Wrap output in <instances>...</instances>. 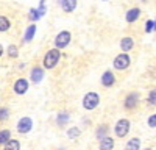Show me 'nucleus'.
<instances>
[{
	"label": "nucleus",
	"mask_w": 156,
	"mask_h": 150,
	"mask_svg": "<svg viewBox=\"0 0 156 150\" xmlns=\"http://www.w3.org/2000/svg\"><path fill=\"white\" fill-rule=\"evenodd\" d=\"M61 59V52L58 48H50L48 52L44 55V59H42V64H44V69H53Z\"/></svg>",
	"instance_id": "1"
},
{
	"label": "nucleus",
	"mask_w": 156,
	"mask_h": 150,
	"mask_svg": "<svg viewBox=\"0 0 156 150\" xmlns=\"http://www.w3.org/2000/svg\"><path fill=\"white\" fill-rule=\"evenodd\" d=\"M100 103V95L97 92H87L84 97H83V108L87 109V111H92L98 106Z\"/></svg>",
	"instance_id": "2"
},
{
	"label": "nucleus",
	"mask_w": 156,
	"mask_h": 150,
	"mask_svg": "<svg viewBox=\"0 0 156 150\" xmlns=\"http://www.w3.org/2000/svg\"><path fill=\"white\" fill-rule=\"evenodd\" d=\"M70 39H72V34L70 31H59L55 38V48H66L69 44H70Z\"/></svg>",
	"instance_id": "3"
},
{
	"label": "nucleus",
	"mask_w": 156,
	"mask_h": 150,
	"mask_svg": "<svg viewBox=\"0 0 156 150\" xmlns=\"http://www.w3.org/2000/svg\"><path fill=\"white\" fill-rule=\"evenodd\" d=\"M129 127H131V123H129L128 119H120L119 122L115 123V127H114V133L117 138H125L129 131Z\"/></svg>",
	"instance_id": "4"
},
{
	"label": "nucleus",
	"mask_w": 156,
	"mask_h": 150,
	"mask_svg": "<svg viewBox=\"0 0 156 150\" xmlns=\"http://www.w3.org/2000/svg\"><path fill=\"white\" fill-rule=\"evenodd\" d=\"M129 62H131V58H129L128 53H120V55H117L115 59H114V67L115 69H119V70H123L129 66Z\"/></svg>",
	"instance_id": "5"
},
{
	"label": "nucleus",
	"mask_w": 156,
	"mask_h": 150,
	"mask_svg": "<svg viewBox=\"0 0 156 150\" xmlns=\"http://www.w3.org/2000/svg\"><path fill=\"white\" fill-rule=\"evenodd\" d=\"M31 128H33V120L30 117H22L17 122V131L22 134H27L28 131H31Z\"/></svg>",
	"instance_id": "6"
},
{
	"label": "nucleus",
	"mask_w": 156,
	"mask_h": 150,
	"mask_svg": "<svg viewBox=\"0 0 156 150\" xmlns=\"http://www.w3.org/2000/svg\"><path fill=\"white\" fill-rule=\"evenodd\" d=\"M12 89H14L16 94L22 95L28 91V80H25V78H17L14 81V86H12Z\"/></svg>",
	"instance_id": "7"
},
{
	"label": "nucleus",
	"mask_w": 156,
	"mask_h": 150,
	"mask_svg": "<svg viewBox=\"0 0 156 150\" xmlns=\"http://www.w3.org/2000/svg\"><path fill=\"white\" fill-rule=\"evenodd\" d=\"M137 102H139V95H137L136 92H131V94L126 95L125 102H123V106H125L126 109H133V108H136Z\"/></svg>",
	"instance_id": "8"
},
{
	"label": "nucleus",
	"mask_w": 156,
	"mask_h": 150,
	"mask_svg": "<svg viewBox=\"0 0 156 150\" xmlns=\"http://www.w3.org/2000/svg\"><path fill=\"white\" fill-rule=\"evenodd\" d=\"M114 83H115V75L111 70L103 72V75H101V84L105 88H111Z\"/></svg>",
	"instance_id": "9"
},
{
	"label": "nucleus",
	"mask_w": 156,
	"mask_h": 150,
	"mask_svg": "<svg viewBox=\"0 0 156 150\" xmlns=\"http://www.w3.org/2000/svg\"><path fill=\"white\" fill-rule=\"evenodd\" d=\"M30 78L33 83H41L42 78H44V69L41 67H33L31 72H30Z\"/></svg>",
	"instance_id": "10"
},
{
	"label": "nucleus",
	"mask_w": 156,
	"mask_h": 150,
	"mask_svg": "<svg viewBox=\"0 0 156 150\" xmlns=\"http://www.w3.org/2000/svg\"><path fill=\"white\" fill-rule=\"evenodd\" d=\"M112 147H114V139L112 138L106 136V138H103V139H100V145H98L100 150H112Z\"/></svg>",
	"instance_id": "11"
},
{
	"label": "nucleus",
	"mask_w": 156,
	"mask_h": 150,
	"mask_svg": "<svg viewBox=\"0 0 156 150\" xmlns=\"http://www.w3.org/2000/svg\"><path fill=\"white\" fill-rule=\"evenodd\" d=\"M61 6L66 12H72L76 8V0H61Z\"/></svg>",
	"instance_id": "12"
},
{
	"label": "nucleus",
	"mask_w": 156,
	"mask_h": 150,
	"mask_svg": "<svg viewBox=\"0 0 156 150\" xmlns=\"http://www.w3.org/2000/svg\"><path fill=\"white\" fill-rule=\"evenodd\" d=\"M140 16V9L139 8H131V9H128V12H126V22H134L137 17Z\"/></svg>",
	"instance_id": "13"
},
{
	"label": "nucleus",
	"mask_w": 156,
	"mask_h": 150,
	"mask_svg": "<svg viewBox=\"0 0 156 150\" xmlns=\"http://www.w3.org/2000/svg\"><path fill=\"white\" fill-rule=\"evenodd\" d=\"M134 47V41L131 39V38H123V39L120 41V48L123 50V52H129Z\"/></svg>",
	"instance_id": "14"
},
{
	"label": "nucleus",
	"mask_w": 156,
	"mask_h": 150,
	"mask_svg": "<svg viewBox=\"0 0 156 150\" xmlns=\"http://www.w3.org/2000/svg\"><path fill=\"white\" fill-rule=\"evenodd\" d=\"M34 33H36V25H34V23L28 25L27 31H25V36H23V41H25V42H30L33 38H34Z\"/></svg>",
	"instance_id": "15"
},
{
	"label": "nucleus",
	"mask_w": 156,
	"mask_h": 150,
	"mask_svg": "<svg viewBox=\"0 0 156 150\" xmlns=\"http://www.w3.org/2000/svg\"><path fill=\"white\" fill-rule=\"evenodd\" d=\"M139 147H140V139L139 138H133L125 145V150H139Z\"/></svg>",
	"instance_id": "16"
},
{
	"label": "nucleus",
	"mask_w": 156,
	"mask_h": 150,
	"mask_svg": "<svg viewBox=\"0 0 156 150\" xmlns=\"http://www.w3.org/2000/svg\"><path fill=\"white\" fill-rule=\"evenodd\" d=\"M3 150H20V142L17 139H9L3 145Z\"/></svg>",
	"instance_id": "17"
},
{
	"label": "nucleus",
	"mask_w": 156,
	"mask_h": 150,
	"mask_svg": "<svg viewBox=\"0 0 156 150\" xmlns=\"http://www.w3.org/2000/svg\"><path fill=\"white\" fill-rule=\"evenodd\" d=\"M69 112H59L58 114V117H56V123L59 125V127H64L67 122H69Z\"/></svg>",
	"instance_id": "18"
},
{
	"label": "nucleus",
	"mask_w": 156,
	"mask_h": 150,
	"mask_svg": "<svg viewBox=\"0 0 156 150\" xmlns=\"http://www.w3.org/2000/svg\"><path fill=\"white\" fill-rule=\"evenodd\" d=\"M11 139V131L9 130H0V145H5Z\"/></svg>",
	"instance_id": "19"
},
{
	"label": "nucleus",
	"mask_w": 156,
	"mask_h": 150,
	"mask_svg": "<svg viewBox=\"0 0 156 150\" xmlns=\"http://www.w3.org/2000/svg\"><path fill=\"white\" fill-rule=\"evenodd\" d=\"M106 133H108V125H98V128L95 131L97 139H103V138H106Z\"/></svg>",
	"instance_id": "20"
},
{
	"label": "nucleus",
	"mask_w": 156,
	"mask_h": 150,
	"mask_svg": "<svg viewBox=\"0 0 156 150\" xmlns=\"http://www.w3.org/2000/svg\"><path fill=\"white\" fill-rule=\"evenodd\" d=\"M9 27H11L9 19L5 17V16H0V31H8Z\"/></svg>",
	"instance_id": "21"
},
{
	"label": "nucleus",
	"mask_w": 156,
	"mask_h": 150,
	"mask_svg": "<svg viewBox=\"0 0 156 150\" xmlns=\"http://www.w3.org/2000/svg\"><path fill=\"white\" fill-rule=\"evenodd\" d=\"M80 128L78 127H72V128H69L67 130V136H69V139H76L78 136H80Z\"/></svg>",
	"instance_id": "22"
},
{
	"label": "nucleus",
	"mask_w": 156,
	"mask_h": 150,
	"mask_svg": "<svg viewBox=\"0 0 156 150\" xmlns=\"http://www.w3.org/2000/svg\"><path fill=\"white\" fill-rule=\"evenodd\" d=\"M8 55H9V58H17V55H19L17 47L16 45H9L8 47Z\"/></svg>",
	"instance_id": "23"
},
{
	"label": "nucleus",
	"mask_w": 156,
	"mask_h": 150,
	"mask_svg": "<svg viewBox=\"0 0 156 150\" xmlns=\"http://www.w3.org/2000/svg\"><path fill=\"white\" fill-rule=\"evenodd\" d=\"M9 117V109L8 108H0V122H3Z\"/></svg>",
	"instance_id": "24"
},
{
	"label": "nucleus",
	"mask_w": 156,
	"mask_h": 150,
	"mask_svg": "<svg viewBox=\"0 0 156 150\" xmlns=\"http://www.w3.org/2000/svg\"><path fill=\"white\" fill-rule=\"evenodd\" d=\"M30 17H31V20H37V19H41L42 16H41V12H39L37 9L31 8V9H30Z\"/></svg>",
	"instance_id": "25"
},
{
	"label": "nucleus",
	"mask_w": 156,
	"mask_h": 150,
	"mask_svg": "<svg viewBox=\"0 0 156 150\" xmlns=\"http://www.w3.org/2000/svg\"><path fill=\"white\" fill-rule=\"evenodd\" d=\"M148 103L156 105V89L150 91V94H148Z\"/></svg>",
	"instance_id": "26"
},
{
	"label": "nucleus",
	"mask_w": 156,
	"mask_h": 150,
	"mask_svg": "<svg viewBox=\"0 0 156 150\" xmlns=\"http://www.w3.org/2000/svg\"><path fill=\"white\" fill-rule=\"evenodd\" d=\"M148 125H150L151 128H156V114H153V116L148 117Z\"/></svg>",
	"instance_id": "27"
},
{
	"label": "nucleus",
	"mask_w": 156,
	"mask_h": 150,
	"mask_svg": "<svg viewBox=\"0 0 156 150\" xmlns=\"http://www.w3.org/2000/svg\"><path fill=\"white\" fill-rule=\"evenodd\" d=\"M153 30V20H147V25H145V31L150 33Z\"/></svg>",
	"instance_id": "28"
},
{
	"label": "nucleus",
	"mask_w": 156,
	"mask_h": 150,
	"mask_svg": "<svg viewBox=\"0 0 156 150\" xmlns=\"http://www.w3.org/2000/svg\"><path fill=\"white\" fill-rule=\"evenodd\" d=\"M2 55H3V47L0 45V56H2Z\"/></svg>",
	"instance_id": "29"
},
{
	"label": "nucleus",
	"mask_w": 156,
	"mask_h": 150,
	"mask_svg": "<svg viewBox=\"0 0 156 150\" xmlns=\"http://www.w3.org/2000/svg\"><path fill=\"white\" fill-rule=\"evenodd\" d=\"M153 30H154V31H156V20H154V22H153Z\"/></svg>",
	"instance_id": "30"
},
{
	"label": "nucleus",
	"mask_w": 156,
	"mask_h": 150,
	"mask_svg": "<svg viewBox=\"0 0 156 150\" xmlns=\"http://www.w3.org/2000/svg\"><path fill=\"white\" fill-rule=\"evenodd\" d=\"M144 150H153V148H144Z\"/></svg>",
	"instance_id": "31"
},
{
	"label": "nucleus",
	"mask_w": 156,
	"mask_h": 150,
	"mask_svg": "<svg viewBox=\"0 0 156 150\" xmlns=\"http://www.w3.org/2000/svg\"><path fill=\"white\" fill-rule=\"evenodd\" d=\"M105 2H106V0H105Z\"/></svg>",
	"instance_id": "32"
}]
</instances>
